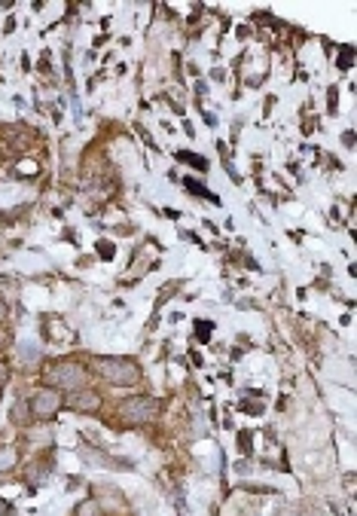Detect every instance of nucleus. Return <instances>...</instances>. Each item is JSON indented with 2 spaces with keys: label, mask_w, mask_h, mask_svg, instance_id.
I'll list each match as a JSON object with an SVG mask.
<instances>
[{
  "label": "nucleus",
  "mask_w": 357,
  "mask_h": 516,
  "mask_svg": "<svg viewBox=\"0 0 357 516\" xmlns=\"http://www.w3.org/2000/svg\"><path fill=\"white\" fill-rule=\"evenodd\" d=\"M95 370L110 385H135L141 379V370L132 357H95Z\"/></svg>",
  "instance_id": "nucleus-1"
},
{
  "label": "nucleus",
  "mask_w": 357,
  "mask_h": 516,
  "mask_svg": "<svg viewBox=\"0 0 357 516\" xmlns=\"http://www.w3.org/2000/svg\"><path fill=\"white\" fill-rule=\"evenodd\" d=\"M46 382L55 385V388H71V391L76 388V391H80L83 382H86V370L80 364H74V361H58V364H52L46 370Z\"/></svg>",
  "instance_id": "nucleus-2"
},
{
  "label": "nucleus",
  "mask_w": 357,
  "mask_h": 516,
  "mask_svg": "<svg viewBox=\"0 0 357 516\" xmlns=\"http://www.w3.org/2000/svg\"><path fill=\"white\" fill-rule=\"evenodd\" d=\"M119 413H123V418H128V422H150V418L159 413V400L147 397V395L128 397V400H123Z\"/></svg>",
  "instance_id": "nucleus-3"
},
{
  "label": "nucleus",
  "mask_w": 357,
  "mask_h": 516,
  "mask_svg": "<svg viewBox=\"0 0 357 516\" xmlns=\"http://www.w3.org/2000/svg\"><path fill=\"white\" fill-rule=\"evenodd\" d=\"M62 395H58L55 388H40L37 395H34L31 400H28V406H31V413L37 416V418H49V416H55L58 409H62Z\"/></svg>",
  "instance_id": "nucleus-4"
},
{
  "label": "nucleus",
  "mask_w": 357,
  "mask_h": 516,
  "mask_svg": "<svg viewBox=\"0 0 357 516\" xmlns=\"http://www.w3.org/2000/svg\"><path fill=\"white\" fill-rule=\"evenodd\" d=\"M101 406V395H95L89 388H80L74 395H67V409H76V413H95Z\"/></svg>",
  "instance_id": "nucleus-5"
},
{
  "label": "nucleus",
  "mask_w": 357,
  "mask_h": 516,
  "mask_svg": "<svg viewBox=\"0 0 357 516\" xmlns=\"http://www.w3.org/2000/svg\"><path fill=\"white\" fill-rule=\"evenodd\" d=\"M28 416H34L28 404H15V406H13V422H15V425H28V422H31Z\"/></svg>",
  "instance_id": "nucleus-6"
},
{
  "label": "nucleus",
  "mask_w": 357,
  "mask_h": 516,
  "mask_svg": "<svg viewBox=\"0 0 357 516\" xmlns=\"http://www.w3.org/2000/svg\"><path fill=\"white\" fill-rule=\"evenodd\" d=\"M15 465V449H0V470H6V468H13Z\"/></svg>",
  "instance_id": "nucleus-7"
},
{
  "label": "nucleus",
  "mask_w": 357,
  "mask_h": 516,
  "mask_svg": "<svg viewBox=\"0 0 357 516\" xmlns=\"http://www.w3.org/2000/svg\"><path fill=\"white\" fill-rule=\"evenodd\" d=\"M6 379H10V370H6V364L0 361V388H4V385H6Z\"/></svg>",
  "instance_id": "nucleus-8"
},
{
  "label": "nucleus",
  "mask_w": 357,
  "mask_h": 516,
  "mask_svg": "<svg viewBox=\"0 0 357 516\" xmlns=\"http://www.w3.org/2000/svg\"><path fill=\"white\" fill-rule=\"evenodd\" d=\"M4 321H6V305L0 303V324H4Z\"/></svg>",
  "instance_id": "nucleus-9"
},
{
  "label": "nucleus",
  "mask_w": 357,
  "mask_h": 516,
  "mask_svg": "<svg viewBox=\"0 0 357 516\" xmlns=\"http://www.w3.org/2000/svg\"><path fill=\"white\" fill-rule=\"evenodd\" d=\"M0 513H6V504L4 501H0Z\"/></svg>",
  "instance_id": "nucleus-10"
}]
</instances>
